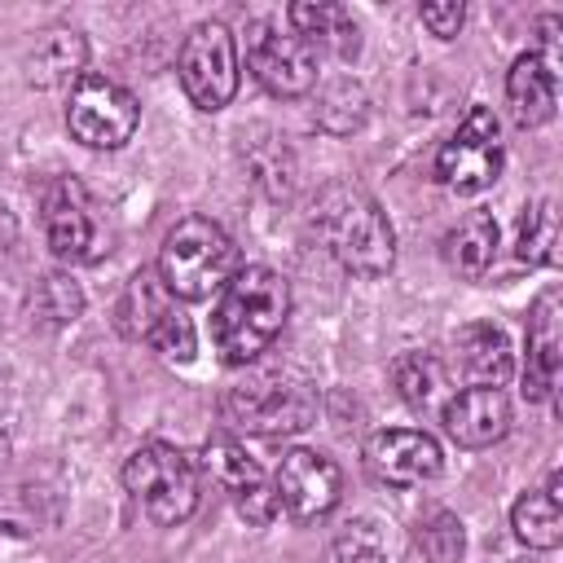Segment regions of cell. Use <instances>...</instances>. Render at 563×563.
Instances as JSON below:
<instances>
[{"label":"cell","instance_id":"6da1fadb","mask_svg":"<svg viewBox=\"0 0 563 563\" xmlns=\"http://www.w3.org/2000/svg\"><path fill=\"white\" fill-rule=\"evenodd\" d=\"M290 312V286L264 264H246L229 277L211 312V343L224 365H251L282 334Z\"/></svg>","mask_w":563,"mask_h":563},{"label":"cell","instance_id":"7a4b0ae2","mask_svg":"<svg viewBox=\"0 0 563 563\" xmlns=\"http://www.w3.org/2000/svg\"><path fill=\"white\" fill-rule=\"evenodd\" d=\"M312 224L330 255L356 277H383L396 260V233L387 211L352 180H334L317 194Z\"/></svg>","mask_w":563,"mask_h":563},{"label":"cell","instance_id":"3957f363","mask_svg":"<svg viewBox=\"0 0 563 563\" xmlns=\"http://www.w3.org/2000/svg\"><path fill=\"white\" fill-rule=\"evenodd\" d=\"M233 273H238V246L207 216L176 220L158 246V282L167 286L172 299H189V303L211 299L216 290L229 286Z\"/></svg>","mask_w":563,"mask_h":563},{"label":"cell","instance_id":"277c9868","mask_svg":"<svg viewBox=\"0 0 563 563\" xmlns=\"http://www.w3.org/2000/svg\"><path fill=\"white\" fill-rule=\"evenodd\" d=\"M220 413L233 431L246 435H290L303 431L317 413V391L295 374H251L246 383L220 396Z\"/></svg>","mask_w":563,"mask_h":563},{"label":"cell","instance_id":"5b68a950","mask_svg":"<svg viewBox=\"0 0 563 563\" xmlns=\"http://www.w3.org/2000/svg\"><path fill=\"white\" fill-rule=\"evenodd\" d=\"M123 484L145 506V515L163 528H176L198 510V471L176 444H163V440L141 444L123 462Z\"/></svg>","mask_w":563,"mask_h":563},{"label":"cell","instance_id":"8992f818","mask_svg":"<svg viewBox=\"0 0 563 563\" xmlns=\"http://www.w3.org/2000/svg\"><path fill=\"white\" fill-rule=\"evenodd\" d=\"M40 220H44V238L57 260L97 264L101 255H110V229H106L101 207L84 180H75V176L48 180L44 198H40Z\"/></svg>","mask_w":563,"mask_h":563},{"label":"cell","instance_id":"52a82bcc","mask_svg":"<svg viewBox=\"0 0 563 563\" xmlns=\"http://www.w3.org/2000/svg\"><path fill=\"white\" fill-rule=\"evenodd\" d=\"M119 325L132 334V339H141V343H150L158 356H167V361H194V347H198V339H194V321L185 317V308L167 295V286L158 282V273H150V268H141L132 282H128V290H123V299H119Z\"/></svg>","mask_w":563,"mask_h":563},{"label":"cell","instance_id":"ba28073f","mask_svg":"<svg viewBox=\"0 0 563 563\" xmlns=\"http://www.w3.org/2000/svg\"><path fill=\"white\" fill-rule=\"evenodd\" d=\"M136 123H141V106H136V97L123 84H114L106 75H88V70L70 84L66 128L88 150H119V145H128Z\"/></svg>","mask_w":563,"mask_h":563},{"label":"cell","instance_id":"9c48e42d","mask_svg":"<svg viewBox=\"0 0 563 563\" xmlns=\"http://www.w3.org/2000/svg\"><path fill=\"white\" fill-rule=\"evenodd\" d=\"M176 75L185 97L198 110H224L238 92V40L224 22H198L176 57Z\"/></svg>","mask_w":563,"mask_h":563},{"label":"cell","instance_id":"30bf717a","mask_svg":"<svg viewBox=\"0 0 563 563\" xmlns=\"http://www.w3.org/2000/svg\"><path fill=\"white\" fill-rule=\"evenodd\" d=\"M435 176L453 194H479L501 176V128L488 106L466 110V119L435 154Z\"/></svg>","mask_w":563,"mask_h":563},{"label":"cell","instance_id":"8fae6325","mask_svg":"<svg viewBox=\"0 0 563 563\" xmlns=\"http://www.w3.org/2000/svg\"><path fill=\"white\" fill-rule=\"evenodd\" d=\"M246 66L273 97H303L317 84V53L295 31H282L277 18L246 26Z\"/></svg>","mask_w":563,"mask_h":563},{"label":"cell","instance_id":"7c38bea8","mask_svg":"<svg viewBox=\"0 0 563 563\" xmlns=\"http://www.w3.org/2000/svg\"><path fill=\"white\" fill-rule=\"evenodd\" d=\"M339 493H343V471L317 449H290L273 475L277 510H286L295 523L325 519L339 506Z\"/></svg>","mask_w":563,"mask_h":563},{"label":"cell","instance_id":"4fadbf2b","mask_svg":"<svg viewBox=\"0 0 563 563\" xmlns=\"http://www.w3.org/2000/svg\"><path fill=\"white\" fill-rule=\"evenodd\" d=\"M202 471L211 475V484H220L233 497V506L246 523H268L277 515V497H273L264 466L233 435H211L202 444Z\"/></svg>","mask_w":563,"mask_h":563},{"label":"cell","instance_id":"5bb4252c","mask_svg":"<svg viewBox=\"0 0 563 563\" xmlns=\"http://www.w3.org/2000/svg\"><path fill=\"white\" fill-rule=\"evenodd\" d=\"M365 466L387 488H413V484H427L440 475L444 453H440L435 435L413 431V427H391V431H374L365 440Z\"/></svg>","mask_w":563,"mask_h":563},{"label":"cell","instance_id":"9a60e30c","mask_svg":"<svg viewBox=\"0 0 563 563\" xmlns=\"http://www.w3.org/2000/svg\"><path fill=\"white\" fill-rule=\"evenodd\" d=\"M563 303L559 290H541L528 308V365H523V396L528 400H545L559 387V365H563Z\"/></svg>","mask_w":563,"mask_h":563},{"label":"cell","instance_id":"2e32d148","mask_svg":"<svg viewBox=\"0 0 563 563\" xmlns=\"http://www.w3.org/2000/svg\"><path fill=\"white\" fill-rule=\"evenodd\" d=\"M444 431L462 449H488L510 431V400L501 387H466L444 405Z\"/></svg>","mask_w":563,"mask_h":563},{"label":"cell","instance_id":"e0dca14e","mask_svg":"<svg viewBox=\"0 0 563 563\" xmlns=\"http://www.w3.org/2000/svg\"><path fill=\"white\" fill-rule=\"evenodd\" d=\"M506 101L519 128H541L559 106V70L541 53H519L506 75Z\"/></svg>","mask_w":563,"mask_h":563},{"label":"cell","instance_id":"ac0fdd59","mask_svg":"<svg viewBox=\"0 0 563 563\" xmlns=\"http://www.w3.org/2000/svg\"><path fill=\"white\" fill-rule=\"evenodd\" d=\"M286 22L312 53H334L347 62L361 48V31H356L352 13L334 0H295L286 9Z\"/></svg>","mask_w":563,"mask_h":563},{"label":"cell","instance_id":"d6986e66","mask_svg":"<svg viewBox=\"0 0 563 563\" xmlns=\"http://www.w3.org/2000/svg\"><path fill=\"white\" fill-rule=\"evenodd\" d=\"M457 347V365L466 369V378L475 387H501L510 374H515V352H510V339L493 325V321H471L457 330L453 339Z\"/></svg>","mask_w":563,"mask_h":563},{"label":"cell","instance_id":"ffe728a7","mask_svg":"<svg viewBox=\"0 0 563 563\" xmlns=\"http://www.w3.org/2000/svg\"><path fill=\"white\" fill-rule=\"evenodd\" d=\"M563 493H559V471H550L545 488H528L510 506V528L528 550H554L563 541Z\"/></svg>","mask_w":563,"mask_h":563},{"label":"cell","instance_id":"44dd1931","mask_svg":"<svg viewBox=\"0 0 563 563\" xmlns=\"http://www.w3.org/2000/svg\"><path fill=\"white\" fill-rule=\"evenodd\" d=\"M497 255V220L488 211H466L449 233H444V260L462 277H484V268Z\"/></svg>","mask_w":563,"mask_h":563},{"label":"cell","instance_id":"7402d4cb","mask_svg":"<svg viewBox=\"0 0 563 563\" xmlns=\"http://www.w3.org/2000/svg\"><path fill=\"white\" fill-rule=\"evenodd\" d=\"M84 62H88V44L79 31H48L31 57H26V75L31 84L40 88H57V84H70L84 75Z\"/></svg>","mask_w":563,"mask_h":563},{"label":"cell","instance_id":"603a6c76","mask_svg":"<svg viewBox=\"0 0 563 563\" xmlns=\"http://www.w3.org/2000/svg\"><path fill=\"white\" fill-rule=\"evenodd\" d=\"M391 383L400 391L405 405L413 409H431L444 391V365L431 352H405L391 361Z\"/></svg>","mask_w":563,"mask_h":563},{"label":"cell","instance_id":"cb8c5ba5","mask_svg":"<svg viewBox=\"0 0 563 563\" xmlns=\"http://www.w3.org/2000/svg\"><path fill=\"white\" fill-rule=\"evenodd\" d=\"M515 251H519L523 264H559V211H554L550 198L523 207Z\"/></svg>","mask_w":563,"mask_h":563},{"label":"cell","instance_id":"d4e9b609","mask_svg":"<svg viewBox=\"0 0 563 563\" xmlns=\"http://www.w3.org/2000/svg\"><path fill=\"white\" fill-rule=\"evenodd\" d=\"M413 541L418 550L431 559V563H457L462 550H466V532H462V519L444 506H431L418 515V528H413Z\"/></svg>","mask_w":563,"mask_h":563},{"label":"cell","instance_id":"484cf974","mask_svg":"<svg viewBox=\"0 0 563 563\" xmlns=\"http://www.w3.org/2000/svg\"><path fill=\"white\" fill-rule=\"evenodd\" d=\"M31 303H35V312H40L48 325H70V321L84 312V290H79V282H70L66 273H48V277H40Z\"/></svg>","mask_w":563,"mask_h":563},{"label":"cell","instance_id":"4316f807","mask_svg":"<svg viewBox=\"0 0 563 563\" xmlns=\"http://www.w3.org/2000/svg\"><path fill=\"white\" fill-rule=\"evenodd\" d=\"M383 559H387V545H383V532L369 519L347 523L330 541V554H325V563H383Z\"/></svg>","mask_w":563,"mask_h":563},{"label":"cell","instance_id":"83f0119b","mask_svg":"<svg viewBox=\"0 0 563 563\" xmlns=\"http://www.w3.org/2000/svg\"><path fill=\"white\" fill-rule=\"evenodd\" d=\"M334 114H343V119H339V136L352 132V128H361V123H365V92H361L356 84H347V79L330 84L325 97H321V106H317V123L330 132Z\"/></svg>","mask_w":563,"mask_h":563},{"label":"cell","instance_id":"f1b7e54d","mask_svg":"<svg viewBox=\"0 0 563 563\" xmlns=\"http://www.w3.org/2000/svg\"><path fill=\"white\" fill-rule=\"evenodd\" d=\"M40 493L31 497V488H0V528L4 532H18V537H31V532H44V523L53 515L40 510Z\"/></svg>","mask_w":563,"mask_h":563},{"label":"cell","instance_id":"f546056e","mask_svg":"<svg viewBox=\"0 0 563 563\" xmlns=\"http://www.w3.org/2000/svg\"><path fill=\"white\" fill-rule=\"evenodd\" d=\"M418 18H422V26H427L435 40H453V35L462 31L466 9H462V0H431V4L418 9Z\"/></svg>","mask_w":563,"mask_h":563},{"label":"cell","instance_id":"4dcf8cb0","mask_svg":"<svg viewBox=\"0 0 563 563\" xmlns=\"http://www.w3.org/2000/svg\"><path fill=\"white\" fill-rule=\"evenodd\" d=\"M515 563H537V559H515Z\"/></svg>","mask_w":563,"mask_h":563}]
</instances>
